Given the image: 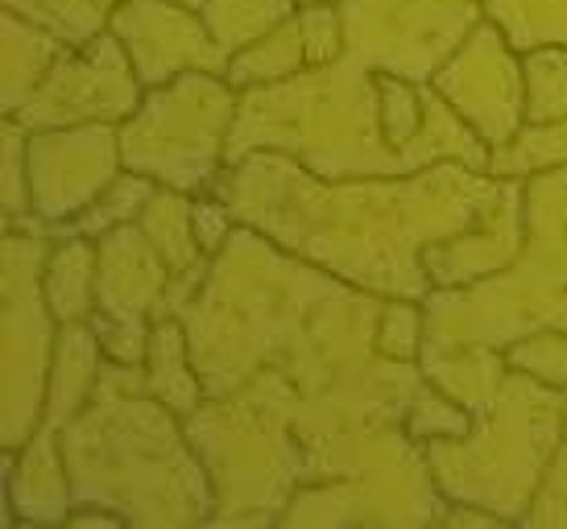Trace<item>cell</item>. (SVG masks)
I'll list each match as a JSON object with an SVG mask.
<instances>
[{
	"mask_svg": "<svg viewBox=\"0 0 567 529\" xmlns=\"http://www.w3.org/2000/svg\"><path fill=\"white\" fill-rule=\"evenodd\" d=\"M47 236L33 228L30 236H4V452L30 447L47 418L50 381V307L42 294L47 269Z\"/></svg>",
	"mask_w": 567,
	"mask_h": 529,
	"instance_id": "cell-1",
	"label": "cell"
},
{
	"mask_svg": "<svg viewBox=\"0 0 567 529\" xmlns=\"http://www.w3.org/2000/svg\"><path fill=\"white\" fill-rule=\"evenodd\" d=\"M137 108V79L128 71L121 42L100 33L87 46L63 50L50 66L42 87L30 95V104L17 112L25 128L66 125L87 116H125Z\"/></svg>",
	"mask_w": 567,
	"mask_h": 529,
	"instance_id": "cell-2",
	"label": "cell"
},
{
	"mask_svg": "<svg viewBox=\"0 0 567 529\" xmlns=\"http://www.w3.org/2000/svg\"><path fill=\"white\" fill-rule=\"evenodd\" d=\"M100 335L95 328H80L66 323V331L59 335L54 360H50V381H47V426H66L80 414L95 385V369H100Z\"/></svg>",
	"mask_w": 567,
	"mask_h": 529,
	"instance_id": "cell-3",
	"label": "cell"
},
{
	"mask_svg": "<svg viewBox=\"0 0 567 529\" xmlns=\"http://www.w3.org/2000/svg\"><path fill=\"white\" fill-rule=\"evenodd\" d=\"M95 245L92 236L63 232L42 269V294L54 323H83L95 311Z\"/></svg>",
	"mask_w": 567,
	"mask_h": 529,
	"instance_id": "cell-4",
	"label": "cell"
},
{
	"mask_svg": "<svg viewBox=\"0 0 567 529\" xmlns=\"http://www.w3.org/2000/svg\"><path fill=\"white\" fill-rule=\"evenodd\" d=\"M66 42L59 33L38 30L33 21H17V13L4 17V112H17L30 104V95L42 87L50 66L59 63Z\"/></svg>",
	"mask_w": 567,
	"mask_h": 529,
	"instance_id": "cell-5",
	"label": "cell"
},
{
	"mask_svg": "<svg viewBox=\"0 0 567 529\" xmlns=\"http://www.w3.org/2000/svg\"><path fill=\"white\" fill-rule=\"evenodd\" d=\"M137 224H142L150 245L166 261L171 278H178V273H187V269L199 264V249L204 245L195 236V203L183 199L178 190H154Z\"/></svg>",
	"mask_w": 567,
	"mask_h": 529,
	"instance_id": "cell-6",
	"label": "cell"
},
{
	"mask_svg": "<svg viewBox=\"0 0 567 529\" xmlns=\"http://www.w3.org/2000/svg\"><path fill=\"white\" fill-rule=\"evenodd\" d=\"M302 63H307L302 21L299 17H286L282 25L269 30V38H257V46L237 50L224 75H228L233 87H252V83H269V79L295 75Z\"/></svg>",
	"mask_w": 567,
	"mask_h": 529,
	"instance_id": "cell-7",
	"label": "cell"
},
{
	"mask_svg": "<svg viewBox=\"0 0 567 529\" xmlns=\"http://www.w3.org/2000/svg\"><path fill=\"white\" fill-rule=\"evenodd\" d=\"M145 360H150V393L154 397H162L178 414L199 405V390H195V376L187 369V343H183V331L174 319H154Z\"/></svg>",
	"mask_w": 567,
	"mask_h": 529,
	"instance_id": "cell-8",
	"label": "cell"
},
{
	"mask_svg": "<svg viewBox=\"0 0 567 529\" xmlns=\"http://www.w3.org/2000/svg\"><path fill=\"white\" fill-rule=\"evenodd\" d=\"M207 25L216 46H224L228 54H237L245 42H252L257 33L282 25L286 17H295V0H212L204 9Z\"/></svg>",
	"mask_w": 567,
	"mask_h": 529,
	"instance_id": "cell-9",
	"label": "cell"
},
{
	"mask_svg": "<svg viewBox=\"0 0 567 529\" xmlns=\"http://www.w3.org/2000/svg\"><path fill=\"white\" fill-rule=\"evenodd\" d=\"M154 190L145 187V178H116L104 195H95L80 216L66 224V232H80V236H109L112 228H125V224H137L150 203Z\"/></svg>",
	"mask_w": 567,
	"mask_h": 529,
	"instance_id": "cell-10",
	"label": "cell"
},
{
	"mask_svg": "<svg viewBox=\"0 0 567 529\" xmlns=\"http://www.w3.org/2000/svg\"><path fill=\"white\" fill-rule=\"evenodd\" d=\"M25 154H30V141H25V125L9 116L4 125V224L33 232L38 224L30 219L33 199H30V178H25Z\"/></svg>",
	"mask_w": 567,
	"mask_h": 529,
	"instance_id": "cell-11",
	"label": "cell"
},
{
	"mask_svg": "<svg viewBox=\"0 0 567 529\" xmlns=\"http://www.w3.org/2000/svg\"><path fill=\"white\" fill-rule=\"evenodd\" d=\"M302 38H307V63H331L340 50V17L331 4H307L302 9Z\"/></svg>",
	"mask_w": 567,
	"mask_h": 529,
	"instance_id": "cell-12",
	"label": "cell"
},
{
	"mask_svg": "<svg viewBox=\"0 0 567 529\" xmlns=\"http://www.w3.org/2000/svg\"><path fill=\"white\" fill-rule=\"evenodd\" d=\"M414 331H419V311L414 307H390L381 314V348L390 356H414Z\"/></svg>",
	"mask_w": 567,
	"mask_h": 529,
	"instance_id": "cell-13",
	"label": "cell"
},
{
	"mask_svg": "<svg viewBox=\"0 0 567 529\" xmlns=\"http://www.w3.org/2000/svg\"><path fill=\"white\" fill-rule=\"evenodd\" d=\"M381 92H385V133H390L394 145H402V141L410 137L414 121H419L414 95H410L402 83H394V79H381Z\"/></svg>",
	"mask_w": 567,
	"mask_h": 529,
	"instance_id": "cell-14",
	"label": "cell"
},
{
	"mask_svg": "<svg viewBox=\"0 0 567 529\" xmlns=\"http://www.w3.org/2000/svg\"><path fill=\"white\" fill-rule=\"evenodd\" d=\"M195 236H199L204 252H216L228 240V211H224V203H195Z\"/></svg>",
	"mask_w": 567,
	"mask_h": 529,
	"instance_id": "cell-15",
	"label": "cell"
},
{
	"mask_svg": "<svg viewBox=\"0 0 567 529\" xmlns=\"http://www.w3.org/2000/svg\"><path fill=\"white\" fill-rule=\"evenodd\" d=\"M447 521H452V526H502V517H493V514H452L447 517Z\"/></svg>",
	"mask_w": 567,
	"mask_h": 529,
	"instance_id": "cell-16",
	"label": "cell"
},
{
	"mask_svg": "<svg viewBox=\"0 0 567 529\" xmlns=\"http://www.w3.org/2000/svg\"><path fill=\"white\" fill-rule=\"evenodd\" d=\"M71 526H125V517H104V514H71Z\"/></svg>",
	"mask_w": 567,
	"mask_h": 529,
	"instance_id": "cell-17",
	"label": "cell"
},
{
	"mask_svg": "<svg viewBox=\"0 0 567 529\" xmlns=\"http://www.w3.org/2000/svg\"><path fill=\"white\" fill-rule=\"evenodd\" d=\"M311 4H323V0H311Z\"/></svg>",
	"mask_w": 567,
	"mask_h": 529,
	"instance_id": "cell-18",
	"label": "cell"
}]
</instances>
